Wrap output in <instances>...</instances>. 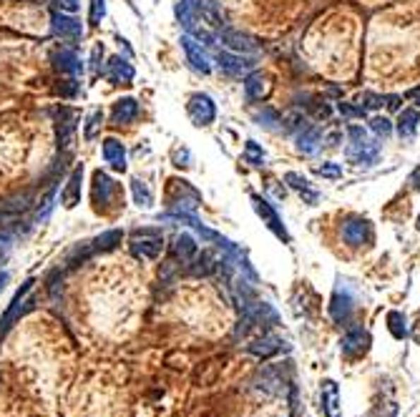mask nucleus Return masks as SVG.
<instances>
[{"instance_id": "1", "label": "nucleus", "mask_w": 420, "mask_h": 417, "mask_svg": "<svg viewBox=\"0 0 420 417\" xmlns=\"http://www.w3.org/2000/svg\"><path fill=\"white\" fill-rule=\"evenodd\" d=\"M133 254L141 259H156L162 254V236L154 234V231H141L133 236V244H131Z\"/></svg>"}, {"instance_id": "2", "label": "nucleus", "mask_w": 420, "mask_h": 417, "mask_svg": "<svg viewBox=\"0 0 420 417\" xmlns=\"http://www.w3.org/2000/svg\"><path fill=\"white\" fill-rule=\"evenodd\" d=\"M189 116L194 121L196 126H209L214 121V103L209 96H202V93H196V96L189 98Z\"/></svg>"}, {"instance_id": "3", "label": "nucleus", "mask_w": 420, "mask_h": 417, "mask_svg": "<svg viewBox=\"0 0 420 417\" xmlns=\"http://www.w3.org/2000/svg\"><path fill=\"white\" fill-rule=\"evenodd\" d=\"M53 33H56L61 40H78L83 33V28L73 16H66V13L61 11V16L53 13Z\"/></svg>"}, {"instance_id": "4", "label": "nucleus", "mask_w": 420, "mask_h": 417, "mask_svg": "<svg viewBox=\"0 0 420 417\" xmlns=\"http://www.w3.org/2000/svg\"><path fill=\"white\" fill-rule=\"evenodd\" d=\"M104 161L114 169V171H126V149H124V143L116 141V138H106Z\"/></svg>"}, {"instance_id": "5", "label": "nucleus", "mask_w": 420, "mask_h": 417, "mask_svg": "<svg viewBox=\"0 0 420 417\" xmlns=\"http://www.w3.org/2000/svg\"><path fill=\"white\" fill-rule=\"evenodd\" d=\"M81 183H83V169H76L68 181H66L64 191H61V201H64L66 209H73L81 201Z\"/></svg>"}, {"instance_id": "6", "label": "nucleus", "mask_w": 420, "mask_h": 417, "mask_svg": "<svg viewBox=\"0 0 420 417\" xmlns=\"http://www.w3.org/2000/svg\"><path fill=\"white\" fill-rule=\"evenodd\" d=\"M323 412L325 417H340L342 415V405H340V389L332 380L323 382Z\"/></svg>"}, {"instance_id": "7", "label": "nucleus", "mask_w": 420, "mask_h": 417, "mask_svg": "<svg viewBox=\"0 0 420 417\" xmlns=\"http://www.w3.org/2000/svg\"><path fill=\"white\" fill-rule=\"evenodd\" d=\"M106 78H109L111 83H128V80L133 78L131 64H126L121 58H111L109 66H106Z\"/></svg>"}, {"instance_id": "8", "label": "nucleus", "mask_w": 420, "mask_h": 417, "mask_svg": "<svg viewBox=\"0 0 420 417\" xmlns=\"http://www.w3.org/2000/svg\"><path fill=\"white\" fill-rule=\"evenodd\" d=\"M30 284H33V282H28V284H25L23 289L18 291V294H16V299H13V302H11V307H8V312H6V315H3V320H0V334H3V332H6L8 327H11L13 322L18 320V317L23 315L25 309H28V304H25V307H20V304H23V294L30 289Z\"/></svg>"}, {"instance_id": "9", "label": "nucleus", "mask_w": 420, "mask_h": 417, "mask_svg": "<svg viewBox=\"0 0 420 417\" xmlns=\"http://www.w3.org/2000/svg\"><path fill=\"white\" fill-rule=\"evenodd\" d=\"M368 344H370L368 332L355 330V332H350L345 339H342V352H345L347 357H352V354H363L365 349H368Z\"/></svg>"}, {"instance_id": "10", "label": "nucleus", "mask_w": 420, "mask_h": 417, "mask_svg": "<svg viewBox=\"0 0 420 417\" xmlns=\"http://www.w3.org/2000/svg\"><path fill=\"white\" fill-rule=\"evenodd\" d=\"M181 46H184L186 58H189V64L194 66L196 71H202V73H209V61H207V56H204L202 46H196V43H194L191 38H184V40H181Z\"/></svg>"}, {"instance_id": "11", "label": "nucleus", "mask_w": 420, "mask_h": 417, "mask_svg": "<svg viewBox=\"0 0 420 417\" xmlns=\"http://www.w3.org/2000/svg\"><path fill=\"white\" fill-rule=\"evenodd\" d=\"M138 116V103L133 98H121L114 103V123H128Z\"/></svg>"}, {"instance_id": "12", "label": "nucleus", "mask_w": 420, "mask_h": 417, "mask_svg": "<svg viewBox=\"0 0 420 417\" xmlns=\"http://www.w3.org/2000/svg\"><path fill=\"white\" fill-rule=\"evenodd\" d=\"M53 61H58L56 66L64 71V73L76 75V73H81V71H83V66H81V61H78V56H76L73 51H68V48H61V51L53 56Z\"/></svg>"}, {"instance_id": "13", "label": "nucleus", "mask_w": 420, "mask_h": 417, "mask_svg": "<svg viewBox=\"0 0 420 417\" xmlns=\"http://www.w3.org/2000/svg\"><path fill=\"white\" fill-rule=\"evenodd\" d=\"M254 209H257L259 217L267 219V222H270V224H267V226H270L277 236H282V239H287V234H284V229L280 226V222H277V214L272 212L270 204H267V201H262V199H257V196H254Z\"/></svg>"}, {"instance_id": "14", "label": "nucleus", "mask_w": 420, "mask_h": 417, "mask_svg": "<svg viewBox=\"0 0 420 417\" xmlns=\"http://www.w3.org/2000/svg\"><path fill=\"white\" fill-rule=\"evenodd\" d=\"M280 349V342L277 339H259V342L249 344V352L252 354H259V357H270L272 352H277Z\"/></svg>"}, {"instance_id": "15", "label": "nucleus", "mask_w": 420, "mask_h": 417, "mask_svg": "<svg viewBox=\"0 0 420 417\" xmlns=\"http://www.w3.org/2000/svg\"><path fill=\"white\" fill-rule=\"evenodd\" d=\"M388 322H390L392 337L403 339L405 334H408V330H405V320H403V315H400V312H390V315H388Z\"/></svg>"}, {"instance_id": "16", "label": "nucleus", "mask_w": 420, "mask_h": 417, "mask_svg": "<svg viewBox=\"0 0 420 417\" xmlns=\"http://www.w3.org/2000/svg\"><path fill=\"white\" fill-rule=\"evenodd\" d=\"M119 241H121V231H119V229H114V231H106V234L98 236L93 244H96V249H114Z\"/></svg>"}, {"instance_id": "17", "label": "nucleus", "mask_w": 420, "mask_h": 417, "mask_svg": "<svg viewBox=\"0 0 420 417\" xmlns=\"http://www.w3.org/2000/svg\"><path fill=\"white\" fill-rule=\"evenodd\" d=\"M106 16V0H91V11H88V23L98 25Z\"/></svg>"}, {"instance_id": "18", "label": "nucleus", "mask_w": 420, "mask_h": 417, "mask_svg": "<svg viewBox=\"0 0 420 417\" xmlns=\"http://www.w3.org/2000/svg\"><path fill=\"white\" fill-rule=\"evenodd\" d=\"M101 123H104V114H101V111H93L91 119H88V126L83 128V138L91 141V138L96 136V128H101Z\"/></svg>"}, {"instance_id": "19", "label": "nucleus", "mask_w": 420, "mask_h": 417, "mask_svg": "<svg viewBox=\"0 0 420 417\" xmlns=\"http://www.w3.org/2000/svg\"><path fill=\"white\" fill-rule=\"evenodd\" d=\"M133 194H136V201H138V204H144V206L151 204V191L146 189V186H144L141 181H133Z\"/></svg>"}, {"instance_id": "20", "label": "nucleus", "mask_w": 420, "mask_h": 417, "mask_svg": "<svg viewBox=\"0 0 420 417\" xmlns=\"http://www.w3.org/2000/svg\"><path fill=\"white\" fill-rule=\"evenodd\" d=\"M247 159H252L254 166L262 164V161H265V151H259L257 146H254V141H247Z\"/></svg>"}, {"instance_id": "21", "label": "nucleus", "mask_w": 420, "mask_h": 417, "mask_svg": "<svg viewBox=\"0 0 420 417\" xmlns=\"http://www.w3.org/2000/svg\"><path fill=\"white\" fill-rule=\"evenodd\" d=\"M76 0H61V11H66V13H76Z\"/></svg>"}, {"instance_id": "22", "label": "nucleus", "mask_w": 420, "mask_h": 417, "mask_svg": "<svg viewBox=\"0 0 420 417\" xmlns=\"http://www.w3.org/2000/svg\"><path fill=\"white\" fill-rule=\"evenodd\" d=\"M3 282H6V274H0V289H3Z\"/></svg>"}, {"instance_id": "23", "label": "nucleus", "mask_w": 420, "mask_h": 417, "mask_svg": "<svg viewBox=\"0 0 420 417\" xmlns=\"http://www.w3.org/2000/svg\"><path fill=\"white\" fill-rule=\"evenodd\" d=\"M418 229H420V217H418Z\"/></svg>"}]
</instances>
